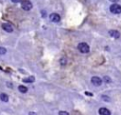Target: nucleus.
<instances>
[{
	"mask_svg": "<svg viewBox=\"0 0 121 115\" xmlns=\"http://www.w3.org/2000/svg\"><path fill=\"white\" fill-rule=\"evenodd\" d=\"M78 49L81 53H87V52H89L90 48H89L88 44L82 42V43H79V44L78 45Z\"/></svg>",
	"mask_w": 121,
	"mask_h": 115,
	"instance_id": "obj_1",
	"label": "nucleus"
},
{
	"mask_svg": "<svg viewBox=\"0 0 121 115\" xmlns=\"http://www.w3.org/2000/svg\"><path fill=\"white\" fill-rule=\"evenodd\" d=\"M21 7L25 10H29L32 9V3L29 0H23L21 1Z\"/></svg>",
	"mask_w": 121,
	"mask_h": 115,
	"instance_id": "obj_2",
	"label": "nucleus"
},
{
	"mask_svg": "<svg viewBox=\"0 0 121 115\" xmlns=\"http://www.w3.org/2000/svg\"><path fill=\"white\" fill-rule=\"evenodd\" d=\"M110 10H111L112 13L118 14V13L121 12V6L118 5V4H115V3H114V4L111 5V7H110Z\"/></svg>",
	"mask_w": 121,
	"mask_h": 115,
	"instance_id": "obj_3",
	"label": "nucleus"
},
{
	"mask_svg": "<svg viewBox=\"0 0 121 115\" xmlns=\"http://www.w3.org/2000/svg\"><path fill=\"white\" fill-rule=\"evenodd\" d=\"M91 83H92L94 86H101V84H102V80H101V78H99L98 76H94V77H92V79H91Z\"/></svg>",
	"mask_w": 121,
	"mask_h": 115,
	"instance_id": "obj_4",
	"label": "nucleus"
},
{
	"mask_svg": "<svg viewBox=\"0 0 121 115\" xmlns=\"http://www.w3.org/2000/svg\"><path fill=\"white\" fill-rule=\"evenodd\" d=\"M2 29H3L5 31H7V32H12V31H13L12 26H11L10 24H9V23H4V24H2Z\"/></svg>",
	"mask_w": 121,
	"mask_h": 115,
	"instance_id": "obj_5",
	"label": "nucleus"
},
{
	"mask_svg": "<svg viewBox=\"0 0 121 115\" xmlns=\"http://www.w3.org/2000/svg\"><path fill=\"white\" fill-rule=\"evenodd\" d=\"M49 18H50V20L52 22H55V23H58L60 20V16L58 13H51L50 16H49Z\"/></svg>",
	"mask_w": 121,
	"mask_h": 115,
	"instance_id": "obj_6",
	"label": "nucleus"
},
{
	"mask_svg": "<svg viewBox=\"0 0 121 115\" xmlns=\"http://www.w3.org/2000/svg\"><path fill=\"white\" fill-rule=\"evenodd\" d=\"M99 115H111V111L106 107H101L98 110Z\"/></svg>",
	"mask_w": 121,
	"mask_h": 115,
	"instance_id": "obj_7",
	"label": "nucleus"
},
{
	"mask_svg": "<svg viewBox=\"0 0 121 115\" xmlns=\"http://www.w3.org/2000/svg\"><path fill=\"white\" fill-rule=\"evenodd\" d=\"M109 34H110L112 37H113V38H119V37H120V33H119L117 30H114V29L110 30V31H109Z\"/></svg>",
	"mask_w": 121,
	"mask_h": 115,
	"instance_id": "obj_8",
	"label": "nucleus"
},
{
	"mask_svg": "<svg viewBox=\"0 0 121 115\" xmlns=\"http://www.w3.org/2000/svg\"><path fill=\"white\" fill-rule=\"evenodd\" d=\"M34 81H35L34 76H29V77H27V78L23 79V82H24V83H33Z\"/></svg>",
	"mask_w": 121,
	"mask_h": 115,
	"instance_id": "obj_9",
	"label": "nucleus"
},
{
	"mask_svg": "<svg viewBox=\"0 0 121 115\" xmlns=\"http://www.w3.org/2000/svg\"><path fill=\"white\" fill-rule=\"evenodd\" d=\"M0 99H1V101H3V102H8V101H9V96H8L6 93H1V94H0Z\"/></svg>",
	"mask_w": 121,
	"mask_h": 115,
	"instance_id": "obj_10",
	"label": "nucleus"
},
{
	"mask_svg": "<svg viewBox=\"0 0 121 115\" xmlns=\"http://www.w3.org/2000/svg\"><path fill=\"white\" fill-rule=\"evenodd\" d=\"M18 90H19L21 93H26V92L27 91V88H26V86H18Z\"/></svg>",
	"mask_w": 121,
	"mask_h": 115,
	"instance_id": "obj_11",
	"label": "nucleus"
},
{
	"mask_svg": "<svg viewBox=\"0 0 121 115\" xmlns=\"http://www.w3.org/2000/svg\"><path fill=\"white\" fill-rule=\"evenodd\" d=\"M6 52H7V49L5 48H3V47H0V55L5 54Z\"/></svg>",
	"mask_w": 121,
	"mask_h": 115,
	"instance_id": "obj_12",
	"label": "nucleus"
},
{
	"mask_svg": "<svg viewBox=\"0 0 121 115\" xmlns=\"http://www.w3.org/2000/svg\"><path fill=\"white\" fill-rule=\"evenodd\" d=\"M60 63L61 66H64V65L66 64V59H65V58H61V59L60 60Z\"/></svg>",
	"mask_w": 121,
	"mask_h": 115,
	"instance_id": "obj_13",
	"label": "nucleus"
},
{
	"mask_svg": "<svg viewBox=\"0 0 121 115\" xmlns=\"http://www.w3.org/2000/svg\"><path fill=\"white\" fill-rule=\"evenodd\" d=\"M103 80H104L106 83H111V82H112V80H111L110 77H108V76H105V77L103 78Z\"/></svg>",
	"mask_w": 121,
	"mask_h": 115,
	"instance_id": "obj_14",
	"label": "nucleus"
},
{
	"mask_svg": "<svg viewBox=\"0 0 121 115\" xmlns=\"http://www.w3.org/2000/svg\"><path fill=\"white\" fill-rule=\"evenodd\" d=\"M59 115H69V113L67 111H60Z\"/></svg>",
	"mask_w": 121,
	"mask_h": 115,
	"instance_id": "obj_15",
	"label": "nucleus"
},
{
	"mask_svg": "<svg viewBox=\"0 0 121 115\" xmlns=\"http://www.w3.org/2000/svg\"><path fill=\"white\" fill-rule=\"evenodd\" d=\"M102 99H103L104 101H108V102L110 101V99H109V97H108V96H105V95H103V96H102Z\"/></svg>",
	"mask_w": 121,
	"mask_h": 115,
	"instance_id": "obj_16",
	"label": "nucleus"
},
{
	"mask_svg": "<svg viewBox=\"0 0 121 115\" xmlns=\"http://www.w3.org/2000/svg\"><path fill=\"white\" fill-rule=\"evenodd\" d=\"M12 2H14V3H18V2H21L22 0H11Z\"/></svg>",
	"mask_w": 121,
	"mask_h": 115,
	"instance_id": "obj_17",
	"label": "nucleus"
},
{
	"mask_svg": "<svg viewBox=\"0 0 121 115\" xmlns=\"http://www.w3.org/2000/svg\"><path fill=\"white\" fill-rule=\"evenodd\" d=\"M29 115H36L35 112H29Z\"/></svg>",
	"mask_w": 121,
	"mask_h": 115,
	"instance_id": "obj_18",
	"label": "nucleus"
},
{
	"mask_svg": "<svg viewBox=\"0 0 121 115\" xmlns=\"http://www.w3.org/2000/svg\"><path fill=\"white\" fill-rule=\"evenodd\" d=\"M8 86H9V87H12V85H10L9 83H8Z\"/></svg>",
	"mask_w": 121,
	"mask_h": 115,
	"instance_id": "obj_19",
	"label": "nucleus"
},
{
	"mask_svg": "<svg viewBox=\"0 0 121 115\" xmlns=\"http://www.w3.org/2000/svg\"><path fill=\"white\" fill-rule=\"evenodd\" d=\"M110 1H111V2H117L118 0H110Z\"/></svg>",
	"mask_w": 121,
	"mask_h": 115,
	"instance_id": "obj_20",
	"label": "nucleus"
}]
</instances>
